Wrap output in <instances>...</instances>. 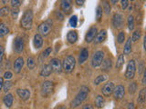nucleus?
I'll list each match as a JSON object with an SVG mask.
<instances>
[{"mask_svg":"<svg viewBox=\"0 0 146 109\" xmlns=\"http://www.w3.org/2000/svg\"><path fill=\"white\" fill-rule=\"evenodd\" d=\"M89 91L90 90L88 87H86V86H82L80 90V92L78 93L77 95L75 97V98L71 101V103H70L71 107L75 108V107H78L79 106H80V104L83 103L84 100L87 98V97H88Z\"/></svg>","mask_w":146,"mask_h":109,"instance_id":"1","label":"nucleus"},{"mask_svg":"<svg viewBox=\"0 0 146 109\" xmlns=\"http://www.w3.org/2000/svg\"><path fill=\"white\" fill-rule=\"evenodd\" d=\"M21 26L24 29L29 30L32 27V24H33V12L31 10H27L23 14L21 21H20Z\"/></svg>","mask_w":146,"mask_h":109,"instance_id":"2","label":"nucleus"},{"mask_svg":"<svg viewBox=\"0 0 146 109\" xmlns=\"http://www.w3.org/2000/svg\"><path fill=\"white\" fill-rule=\"evenodd\" d=\"M75 66H76V59L74 58V56H68L63 60L62 69L65 73L68 74V73H71L73 71V69L75 68Z\"/></svg>","mask_w":146,"mask_h":109,"instance_id":"3","label":"nucleus"},{"mask_svg":"<svg viewBox=\"0 0 146 109\" xmlns=\"http://www.w3.org/2000/svg\"><path fill=\"white\" fill-rule=\"evenodd\" d=\"M52 29V20L51 19H48L45 22L41 23L38 26V31H39V35H43V36H47L49 35V33L51 32Z\"/></svg>","mask_w":146,"mask_h":109,"instance_id":"4","label":"nucleus"},{"mask_svg":"<svg viewBox=\"0 0 146 109\" xmlns=\"http://www.w3.org/2000/svg\"><path fill=\"white\" fill-rule=\"evenodd\" d=\"M54 83L51 81H45L43 82L42 85H41V95L43 97H47L48 95H50L54 91Z\"/></svg>","mask_w":146,"mask_h":109,"instance_id":"5","label":"nucleus"},{"mask_svg":"<svg viewBox=\"0 0 146 109\" xmlns=\"http://www.w3.org/2000/svg\"><path fill=\"white\" fill-rule=\"evenodd\" d=\"M104 59V52L103 51H99L95 52L92 58H91V66L93 67H99L102 65V63Z\"/></svg>","mask_w":146,"mask_h":109,"instance_id":"6","label":"nucleus"},{"mask_svg":"<svg viewBox=\"0 0 146 109\" xmlns=\"http://www.w3.org/2000/svg\"><path fill=\"white\" fill-rule=\"evenodd\" d=\"M136 66L134 60H130L127 65V69L125 72V77L127 79H132L135 76Z\"/></svg>","mask_w":146,"mask_h":109,"instance_id":"7","label":"nucleus"},{"mask_svg":"<svg viewBox=\"0 0 146 109\" xmlns=\"http://www.w3.org/2000/svg\"><path fill=\"white\" fill-rule=\"evenodd\" d=\"M123 25H124V18H123V16L120 13H116L112 17V26H114V28L121 29L123 27Z\"/></svg>","mask_w":146,"mask_h":109,"instance_id":"8","label":"nucleus"},{"mask_svg":"<svg viewBox=\"0 0 146 109\" xmlns=\"http://www.w3.org/2000/svg\"><path fill=\"white\" fill-rule=\"evenodd\" d=\"M49 66L51 67L52 72L57 73V74H59L62 71V64L60 62V60L58 58H53L49 61Z\"/></svg>","mask_w":146,"mask_h":109,"instance_id":"9","label":"nucleus"},{"mask_svg":"<svg viewBox=\"0 0 146 109\" xmlns=\"http://www.w3.org/2000/svg\"><path fill=\"white\" fill-rule=\"evenodd\" d=\"M72 8V0H61L60 1V10L68 15L71 12Z\"/></svg>","mask_w":146,"mask_h":109,"instance_id":"10","label":"nucleus"},{"mask_svg":"<svg viewBox=\"0 0 146 109\" xmlns=\"http://www.w3.org/2000/svg\"><path fill=\"white\" fill-rule=\"evenodd\" d=\"M113 97L116 100H121L123 98L125 95V88L124 86H122L121 85H117L115 88L113 90Z\"/></svg>","mask_w":146,"mask_h":109,"instance_id":"11","label":"nucleus"},{"mask_svg":"<svg viewBox=\"0 0 146 109\" xmlns=\"http://www.w3.org/2000/svg\"><path fill=\"white\" fill-rule=\"evenodd\" d=\"M98 33V29L97 27H90V28L89 29V31L87 32L86 34V36H85V41L86 43H91L92 41L94 40L96 35H97Z\"/></svg>","mask_w":146,"mask_h":109,"instance_id":"12","label":"nucleus"},{"mask_svg":"<svg viewBox=\"0 0 146 109\" xmlns=\"http://www.w3.org/2000/svg\"><path fill=\"white\" fill-rule=\"evenodd\" d=\"M115 88V85L112 83V82H109V83L105 84L103 85V87L102 89V94L105 95V97H110L112 93H113V90Z\"/></svg>","mask_w":146,"mask_h":109,"instance_id":"13","label":"nucleus"},{"mask_svg":"<svg viewBox=\"0 0 146 109\" xmlns=\"http://www.w3.org/2000/svg\"><path fill=\"white\" fill-rule=\"evenodd\" d=\"M14 48L17 53H21L24 49V40L20 36H17L14 42Z\"/></svg>","mask_w":146,"mask_h":109,"instance_id":"14","label":"nucleus"},{"mask_svg":"<svg viewBox=\"0 0 146 109\" xmlns=\"http://www.w3.org/2000/svg\"><path fill=\"white\" fill-rule=\"evenodd\" d=\"M107 37V31L106 30H100L99 33H97L95 36V44H100V43H102L103 41L106 39Z\"/></svg>","mask_w":146,"mask_h":109,"instance_id":"15","label":"nucleus"},{"mask_svg":"<svg viewBox=\"0 0 146 109\" xmlns=\"http://www.w3.org/2000/svg\"><path fill=\"white\" fill-rule=\"evenodd\" d=\"M17 94L18 95V97H19L23 101H27V100L30 97V91L27 90V89L18 88L17 90Z\"/></svg>","mask_w":146,"mask_h":109,"instance_id":"16","label":"nucleus"},{"mask_svg":"<svg viewBox=\"0 0 146 109\" xmlns=\"http://www.w3.org/2000/svg\"><path fill=\"white\" fill-rule=\"evenodd\" d=\"M23 66H24V59L21 56L17 57L15 61V64H14V70H15V73H17V74L20 73Z\"/></svg>","mask_w":146,"mask_h":109,"instance_id":"17","label":"nucleus"},{"mask_svg":"<svg viewBox=\"0 0 146 109\" xmlns=\"http://www.w3.org/2000/svg\"><path fill=\"white\" fill-rule=\"evenodd\" d=\"M102 71L103 72H108L111 69L112 67V61L111 58H106L103 59V61L102 63Z\"/></svg>","mask_w":146,"mask_h":109,"instance_id":"18","label":"nucleus"},{"mask_svg":"<svg viewBox=\"0 0 146 109\" xmlns=\"http://www.w3.org/2000/svg\"><path fill=\"white\" fill-rule=\"evenodd\" d=\"M33 43H34L35 48H38V49L40 47H42V45H43V38H42V35H39V34L35 35Z\"/></svg>","mask_w":146,"mask_h":109,"instance_id":"19","label":"nucleus"},{"mask_svg":"<svg viewBox=\"0 0 146 109\" xmlns=\"http://www.w3.org/2000/svg\"><path fill=\"white\" fill-rule=\"evenodd\" d=\"M51 73H52V69L50 67L49 64H48V65H44V66L42 67V69L40 71V76L43 77H48L51 75Z\"/></svg>","mask_w":146,"mask_h":109,"instance_id":"20","label":"nucleus"},{"mask_svg":"<svg viewBox=\"0 0 146 109\" xmlns=\"http://www.w3.org/2000/svg\"><path fill=\"white\" fill-rule=\"evenodd\" d=\"M67 39L68 41V43L74 44L77 42L78 40V34L76 31H70L67 35Z\"/></svg>","mask_w":146,"mask_h":109,"instance_id":"21","label":"nucleus"},{"mask_svg":"<svg viewBox=\"0 0 146 109\" xmlns=\"http://www.w3.org/2000/svg\"><path fill=\"white\" fill-rule=\"evenodd\" d=\"M89 58V51L87 48H83L81 50V52L79 56V63L80 64H83L87 59Z\"/></svg>","mask_w":146,"mask_h":109,"instance_id":"22","label":"nucleus"},{"mask_svg":"<svg viewBox=\"0 0 146 109\" xmlns=\"http://www.w3.org/2000/svg\"><path fill=\"white\" fill-rule=\"evenodd\" d=\"M13 95L12 94H7L6 97H4L3 99V101H4V104H6V106L7 107H11L12 106V104H13Z\"/></svg>","mask_w":146,"mask_h":109,"instance_id":"23","label":"nucleus"},{"mask_svg":"<svg viewBox=\"0 0 146 109\" xmlns=\"http://www.w3.org/2000/svg\"><path fill=\"white\" fill-rule=\"evenodd\" d=\"M131 38L129 37L127 39L126 43L124 45V48H123V53L124 54H130L131 52Z\"/></svg>","mask_w":146,"mask_h":109,"instance_id":"24","label":"nucleus"},{"mask_svg":"<svg viewBox=\"0 0 146 109\" xmlns=\"http://www.w3.org/2000/svg\"><path fill=\"white\" fill-rule=\"evenodd\" d=\"M145 100H146V91H145V88H143L139 93L138 98H137V102L141 104H143L145 103Z\"/></svg>","mask_w":146,"mask_h":109,"instance_id":"25","label":"nucleus"},{"mask_svg":"<svg viewBox=\"0 0 146 109\" xmlns=\"http://www.w3.org/2000/svg\"><path fill=\"white\" fill-rule=\"evenodd\" d=\"M105 104V100L102 95H97V97L95 99V106L97 108H102Z\"/></svg>","mask_w":146,"mask_h":109,"instance_id":"26","label":"nucleus"},{"mask_svg":"<svg viewBox=\"0 0 146 109\" xmlns=\"http://www.w3.org/2000/svg\"><path fill=\"white\" fill-rule=\"evenodd\" d=\"M127 23H128V28L129 30H133L134 29V26H135V22H134V17L132 15H130L128 16L127 19Z\"/></svg>","mask_w":146,"mask_h":109,"instance_id":"27","label":"nucleus"},{"mask_svg":"<svg viewBox=\"0 0 146 109\" xmlns=\"http://www.w3.org/2000/svg\"><path fill=\"white\" fill-rule=\"evenodd\" d=\"M107 78H108L107 75H100V76H97V77L95 78V80H94V85H100V84H102V82L106 81Z\"/></svg>","mask_w":146,"mask_h":109,"instance_id":"28","label":"nucleus"},{"mask_svg":"<svg viewBox=\"0 0 146 109\" xmlns=\"http://www.w3.org/2000/svg\"><path fill=\"white\" fill-rule=\"evenodd\" d=\"M8 33H9L8 27L5 24H0V37H3V36L7 35Z\"/></svg>","mask_w":146,"mask_h":109,"instance_id":"29","label":"nucleus"},{"mask_svg":"<svg viewBox=\"0 0 146 109\" xmlns=\"http://www.w3.org/2000/svg\"><path fill=\"white\" fill-rule=\"evenodd\" d=\"M102 11L105 12V14H107L109 15L110 13H111V6H110V3L107 1V0H103L102 1Z\"/></svg>","mask_w":146,"mask_h":109,"instance_id":"30","label":"nucleus"},{"mask_svg":"<svg viewBox=\"0 0 146 109\" xmlns=\"http://www.w3.org/2000/svg\"><path fill=\"white\" fill-rule=\"evenodd\" d=\"M102 15H103L102 8V7H100V6H98L97 7V9H96V19H97L98 22L102 21Z\"/></svg>","mask_w":146,"mask_h":109,"instance_id":"31","label":"nucleus"},{"mask_svg":"<svg viewBox=\"0 0 146 109\" xmlns=\"http://www.w3.org/2000/svg\"><path fill=\"white\" fill-rule=\"evenodd\" d=\"M123 64H124V56H123V54H120L118 57V60L116 62V68L117 69H121L123 66Z\"/></svg>","mask_w":146,"mask_h":109,"instance_id":"32","label":"nucleus"},{"mask_svg":"<svg viewBox=\"0 0 146 109\" xmlns=\"http://www.w3.org/2000/svg\"><path fill=\"white\" fill-rule=\"evenodd\" d=\"M141 30L137 29L135 30L133 33H132V35H131V41H133V42H137L140 38H141Z\"/></svg>","mask_w":146,"mask_h":109,"instance_id":"33","label":"nucleus"},{"mask_svg":"<svg viewBox=\"0 0 146 109\" xmlns=\"http://www.w3.org/2000/svg\"><path fill=\"white\" fill-rule=\"evenodd\" d=\"M27 66L29 67V69H34L36 66V61L33 57H29L27 60Z\"/></svg>","mask_w":146,"mask_h":109,"instance_id":"34","label":"nucleus"},{"mask_svg":"<svg viewBox=\"0 0 146 109\" xmlns=\"http://www.w3.org/2000/svg\"><path fill=\"white\" fill-rule=\"evenodd\" d=\"M128 91H129L130 95H133L135 94V92L137 91V84L135 82H132L129 85V87H128Z\"/></svg>","mask_w":146,"mask_h":109,"instance_id":"35","label":"nucleus"},{"mask_svg":"<svg viewBox=\"0 0 146 109\" xmlns=\"http://www.w3.org/2000/svg\"><path fill=\"white\" fill-rule=\"evenodd\" d=\"M9 13H10V8L8 7H4L2 8H0V16L1 17L7 16Z\"/></svg>","mask_w":146,"mask_h":109,"instance_id":"36","label":"nucleus"},{"mask_svg":"<svg viewBox=\"0 0 146 109\" xmlns=\"http://www.w3.org/2000/svg\"><path fill=\"white\" fill-rule=\"evenodd\" d=\"M124 40H125V33L123 31H121L119 33V35L117 36V41L119 44H122L124 42Z\"/></svg>","mask_w":146,"mask_h":109,"instance_id":"37","label":"nucleus"},{"mask_svg":"<svg viewBox=\"0 0 146 109\" xmlns=\"http://www.w3.org/2000/svg\"><path fill=\"white\" fill-rule=\"evenodd\" d=\"M51 51H52V48L51 47H48L47 49H45L44 51L42 52V54H41V58H42V59L47 58L49 56V54H50V53H51Z\"/></svg>","mask_w":146,"mask_h":109,"instance_id":"38","label":"nucleus"},{"mask_svg":"<svg viewBox=\"0 0 146 109\" xmlns=\"http://www.w3.org/2000/svg\"><path fill=\"white\" fill-rule=\"evenodd\" d=\"M10 13L14 19H17L18 16V14H19V9H18V7H13L12 10H10Z\"/></svg>","mask_w":146,"mask_h":109,"instance_id":"39","label":"nucleus"},{"mask_svg":"<svg viewBox=\"0 0 146 109\" xmlns=\"http://www.w3.org/2000/svg\"><path fill=\"white\" fill-rule=\"evenodd\" d=\"M70 25L72 27H76L77 26V25H78V17H77V16H73L70 17Z\"/></svg>","mask_w":146,"mask_h":109,"instance_id":"40","label":"nucleus"},{"mask_svg":"<svg viewBox=\"0 0 146 109\" xmlns=\"http://www.w3.org/2000/svg\"><path fill=\"white\" fill-rule=\"evenodd\" d=\"M11 87H12V82L8 81V80L6 82V83H4V85H3V88H4L5 92H7V91H9Z\"/></svg>","mask_w":146,"mask_h":109,"instance_id":"41","label":"nucleus"},{"mask_svg":"<svg viewBox=\"0 0 146 109\" xmlns=\"http://www.w3.org/2000/svg\"><path fill=\"white\" fill-rule=\"evenodd\" d=\"M23 0H11V7H18L21 6Z\"/></svg>","mask_w":146,"mask_h":109,"instance_id":"42","label":"nucleus"},{"mask_svg":"<svg viewBox=\"0 0 146 109\" xmlns=\"http://www.w3.org/2000/svg\"><path fill=\"white\" fill-rule=\"evenodd\" d=\"M121 8L123 10L129 7V0H121Z\"/></svg>","mask_w":146,"mask_h":109,"instance_id":"43","label":"nucleus"},{"mask_svg":"<svg viewBox=\"0 0 146 109\" xmlns=\"http://www.w3.org/2000/svg\"><path fill=\"white\" fill-rule=\"evenodd\" d=\"M13 77V74L10 72V71H7L6 73L4 74V78L5 79H7V80H9V79H11Z\"/></svg>","mask_w":146,"mask_h":109,"instance_id":"44","label":"nucleus"},{"mask_svg":"<svg viewBox=\"0 0 146 109\" xmlns=\"http://www.w3.org/2000/svg\"><path fill=\"white\" fill-rule=\"evenodd\" d=\"M144 71V62L141 61L140 65H139V75H141Z\"/></svg>","mask_w":146,"mask_h":109,"instance_id":"45","label":"nucleus"},{"mask_svg":"<svg viewBox=\"0 0 146 109\" xmlns=\"http://www.w3.org/2000/svg\"><path fill=\"white\" fill-rule=\"evenodd\" d=\"M55 15H56V17H57V19L58 20H63V18H64V16H63V15L60 13V12H58V11H57L56 13H55Z\"/></svg>","mask_w":146,"mask_h":109,"instance_id":"46","label":"nucleus"},{"mask_svg":"<svg viewBox=\"0 0 146 109\" xmlns=\"http://www.w3.org/2000/svg\"><path fill=\"white\" fill-rule=\"evenodd\" d=\"M4 52H5L4 47H2V45H0V61H1V60H2V58H3Z\"/></svg>","mask_w":146,"mask_h":109,"instance_id":"47","label":"nucleus"},{"mask_svg":"<svg viewBox=\"0 0 146 109\" xmlns=\"http://www.w3.org/2000/svg\"><path fill=\"white\" fill-rule=\"evenodd\" d=\"M82 109H93V106H91L90 104H84Z\"/></svg>","mask_w":146,"mask_h":109,"instance_id":"48","label":"nucleus"},{"mask_svg":"<svg viewBox=\"0 0 146 109\" xmlns=\"http://www.w3.org/2000/svg\"><path fill=\"white\" fill-rule=\"evenodd\" d=\"M75 2L77 4V6H82L84 4L85 0H75Z\"/></svg>","mask_w":146,"mask_h":109,"instance_id":"49","label":"nucleus"},{"mask_svg":"<svg viewBox=\"0 0 146 109\" xmlns=\"http://www.w3.org/2000/svg\"><path fill=\"white\" fill-rule=\"evenodd\" d=\"M127 109H135L133 103H130L129 104H128V107H127Z\"/></svg>","mask_w":146,"mask_h":109,"instance_id":"50","label":"nucleus"},{"mask_svg":"<svg viewBox=\"0 0 146 109\" xmlns=\"http://www.w3.org/2000/svg\"><path fill=\"white\" fill-rule=\"evenodd\" d=\"M3 85H4V80L2 77H0V90L3 88Z\"/></svg>","mask_w":146,"mask_h":109,"instance_id":"51","label":"nucleus"},{"mask_svg":"<svg viewBox=\"0 0 146 109\" xmlns=\"http://www.w3.org/2000/svg\"><path fill=\"white\" fill-rule=\"evenodd\" d=\"M145 80H146V73L145 71H143V85H145Z\"/></svg>","mask_w":146,"mask_h":109,"instance_id":"52","label":"nucleus"},{"mask_svg":"<svg viewBox=\"0 0 146 109\" xmlns=\"http://www.w3.org/2000/svg\"><path fill=\"white\" fill-rule=\"evenodd\" d=\"M118 1H119V0H111V2L113 5H116V4L118 3Z\"/></svg>","mask_w":146,"mask_h":109,"instance_id":"53","label":"nucleus"},{"mask_svg":"<svg viewBox=\"0 0 146 109\" xmlns=\"http://www.w3.org/2000/svg\"><path fill=\"white\" fill-rule=\"evenodd\" d=\"M57 109H66V107L64 106H58Z\"/></svg>","mask_w":146,"mask_h":109,"instance_id":"54","label":"nucleus"},{"mask_svg":"<svg viewBox=\"0 0 146 109\" xmlns=\"http://www.w3.org/2000/svg\"><path fill=\"white\" fill-rule=\"evenodd\" d=\"M8 1H9V0H2V3L3 4H7Z\"/></svg>","mask_w":146,"mask_h":109,"instance_id":"55","label":"nucleus"},{"mask_svg":"<svg viewBox=\"0 0 146 109\" xmlns=\"http://www.w3.org/2000/svg\"><path fill=\"white\" fill-rule=\"evenodd\" d=\"M141 1H143H143H144V0H141Z\"/></svg>","mask_w":146,"mask_h":109,"instance_id":"56","label":"nucleus"},{"mask_svg":"<svg viewBox=\"0 0 146 109\" xmlns=\"http://www.w3.org/2000/svg\"><path fill=\"white\" fill-rule=\"evenodd\" d=\"M131 1H134V0H131Z\"/></svg>","mask_w":146,"mask_h":109,"instance_id":"57","label":"nucleus"}]
</instances>
